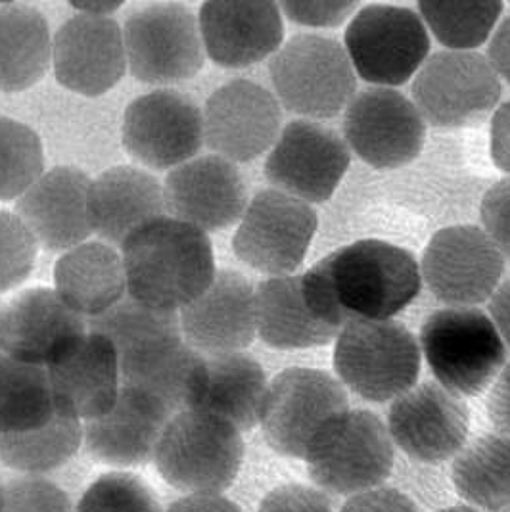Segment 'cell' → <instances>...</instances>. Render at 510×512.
Wrapping results in <instances>:
<instances>
[{"instance_id": "obj_16", "label": "cell", "mask_w": 510, "mask_h": 512, "mask_svg": "<svg viewBox=\"0 0 510 512\" xmlns=\"http://www.w3.org/2000/svg\"><path fill=\"white\" fill-rule=\"evenodd\" d=\"M344 140L374 169H399L420 156L426 140V121L405 94L372 87L355 94L349 102Z\"/></svg>"}, {"instance_id": "obj_5", "label": "cell", "mask_w": 510, "mask_h": 512, "mask_svg": "<svg viewBox=\"0 0 510 512\" xmlns=\"http://www.w3.org/2000/svg\"><path fill=\"white\" fill-rule=\"evenodd\" d=\"M242 461V432L204 411L173 415L154 455L163 480L186 493H223L234 484Z\"/></svg>"}, {"instance_id": "obj_17", "label": "cell", "mask_w": 510, "mask_h": 512, "mask_svg": "<svg viewBox=\"0 0 510 512\" xmlns=\"http://www.w3.org/2000/svg\"><path fill=\"white\" fill-rule=\"evenodd\" d=\"M87 334V319L47 286L20 292L0 311V350L29 365L48 369L70 355Z\"/></svg>"}, {"instance_id": "obj_25", "label": "cell", "mask_w": 510, "mask_h": 512, "mask_svg": "<svg viewBox=\"0 0 510 512\" xmlns=\"http://www.w3.org/2000/svg\"><path fill=\"white\" fill-rule=\"evenodd\" d=\"M171 417L160 399L121 386L114 407L83 424V443L100 463L119 468L146 465L154 459Z\"/></svg>"}, {"instance_id": "obj_42", "label": "cell", "mask_w": 510, "mask_h": 512, "mask_svg": "<svg viewBox=\"0 0 510 512\" xmlns=\"http://www.w3.org/2000/svg\"><path fill=\"white\" fill-rule=\"evenodd\" d=\"M480 217L487 236L510 261V177L487 190Z\"/></svg>"}, {"instance_id": "obj_7", "label": "cell", "mask_w": 510, "mask_h": 512, "mask_svg": "<svg viewBox=\"0 0 510 512\" xmlns=\"http://www.w3.org/2000/svg\"><path fill=\"white\" fill-rule=\"evenodd\" d=\"M269 75L279 104L309 121L340 116L357 91L346 48L317 33H300L282 45Z\"/></svg>"}, {"instance_id": "obj_43", "label": "cell", "mask_w": 510, "mask_h": 512, "mask_svg": "<svg viewBox=\"0 0 510 512\" xmlns=\"http://www.w3.org/2000/svg\"><path fill=\"white\" fill-rule=\"evenodd\" d=\"M280 12L305 27H336L355 16L357 2H280Z\"/></svg>"}, {"instance_id": "obj_53", "label": "cell", "mask_w": 510, "mask_h": 512, "mask_svg": "<svg viewBox=\"0 0 510 512\" xmlns=\"http://www.w3.org/2000/svg\"><path fill=\"white\" fill-rule=\"evenodd\" d=\"M2 488H4V484L0 482V503H2Z\"/></svg>"}, {"instance_id": "obj_39", "label": "cell", "mask_w": 510, "mask_h": 512, "mask_svg": "<svg viewBox=\"0 0 510 512\" xmlns=\"http://www.w3.org/2000/svg\"><path fill=\"white\" fill-rule=\"evenodd\" d=\"M75 512H163V509L154 489L142 478L131 472H108L87 488Z\"/></svg>"}, {"instance_id": "obj_51", "label": "cell", "mask_w": 510, "mask_h": 512, "mask_svg": "<svg viewBox=\"0 0 510 512\" xmlns=\"http://www.w3.org/2000/svg\"><path fill=\"white\" fill-rule=\"evenodd\" d=\"M121 4L123 2H71V8H75L77 14L87 16H112Z\"/></svg>"}, {"instance_id": "obj_37", "label": "cell", "mask_w": 510, "mask_h": 512, "mask_svg": "<svg viewBox=\"0 0 510 512\" xmlns=\"http://www.w3.org/2000/svg\"><path fill=\"white\" fill-rule=\"evenodd\" d=\"M87 328L106 336L116 346L117 355L158 338L183 336L179 313L152 309L129 294L106 313L87 319Z\"/></svg>"}, {"instance_id": "obj_44", "label": "cell", "mask_w": 510, "mask_h": 512, "mask_svg": "<svg viewBox=\"0 0 510 512\" xmlns=\"http://www.w3.org/2000/svg\"><path fill=\"white\" fill-rule=\"evenodd\" d=\"M259 512H332V505L321 489L284 484L265 495Z\"/></svg>"}, {"instance_id": "obj_32", "label": "cell", "mask_w": 510, "mask_h": 512, "mask_svg": "<svg viewBox=\"0 0 510 512\" xmlns=\"http://www.w3.org/2000/svg\"><path fill=\"white\" fill-rule=\"evenodd\" d=\"M52 64L47 18L27 4L0 6V93L37 85Z\"/></svg>"}, {"instance_id": "obj_14", "label": "cell", "mask_w": 510, "mask_h": 512, "mask_svg": "<svg viewBox=\"0 0 510 512\" xmlns=\"http://www.w3.org/2000/svg\"><path fill=\"white\" fill-rule=\"evenodd\" d=\"M125 150L148 169L165 171L198 158L204 146L200 106L177 91H154L135 98L123 116Z\"/></svg>"}, {"instance_id": "obj_49", "label": "cell", "mask_w": 510, "mask_h": 512, "mask_svg": "<svg viewBox=\"0 0 510 512\" xmlns=\"http://www.w3.org/2000/svg\"><path fill=\"white\" fill-rule=\"evenodd\" d=\"M487 62L497 77H503L510 85V16L499 24L491 37L487 47Z\"/></svg>"}, {"instance_id": "obj_33", "label": "cell", "mask_w": 510, "mask_h": 512, "mask_svg": "<svg viewBox=\"0 0 510 512\" xmlns=\"http://www.w3.org/2000/svg\"><path fill=\"white\" fill-rule=\"evenodd\" d=\"M453 484L478 509L510 512V438L487 434L463 447L453 463Z\"/></svg>"}, {"instance_id": "obj_45", "label": "cell", "mask_w": 510, "mask_h": 512, "mask_svg": "<svg viewBox=\"0 0 510 512\" xmlns=\"http://www.w3.org/2000/svg\"><path fill=\"white\" fill-rule=\"evenodd\" d=\"M340 512H418L417 505L394 488H374L349 497Z\"/></svg>"}, {"instance_id": "obj_31", "label": "cell", "mask_w": 510, "mask_h": 512, "mask_svg": "<svg viewBox=\"0 0 510 512\" xmlns=\"http://www.w3.org/2000/svg\"><path fill=\"white\" fill-rule=\"evenodd\" d=\"M269 382L263 367L246 353L206 357V380L194 411H204L231 422L240 432L261 420Z\"/></svg>"}, {"instance_id": "obj_40", "label": "cell", "mask_w": 510, "mask_h": 512, "mask_svg": "<svg viewBox=\"0 0 510 512\" xmlns=\"http://www.w3.org/2000/svg\"><path fill=\"white\" fill-rule=\"evenodd\" d=\"M39 244L22 219L0 210V294L20 286L33 273Z\"/></svg>"}, {"instance_id": "obj_15", "label": "cell", "mask_w": 510, "mask_h": 512, "mask_svg": "<svg viewBox=\"0 0 510 512\" xmlns=\"http://www.w3.org/2000/svg\"><path fill=\"white\" fill-rule=\"evenodd\" d=\"M349 163L348 144L334 129L296 119L280 131L265 162V177L284 194L323 204L342 183Z\"/></svg>"}, {"instance_id": "obj_50", "label": "cell", "mask_w": 510, "mask_h": 512, "mask_svg": "<svg viewBox=\"0 0 510 512\" xmlns=\"http://www.w3.org/2000/svg\"><path fill=\"white\" fill-rule=\"evenodd\" d=\"M489 319L510 350V279L503 282L489 300Z\"/></svg>"}, {"instance_id": "obj_2", "label": "cell", "mask_w": 510, "mask_h": 512, "mask_svg": "<svg viewBox=\"0 0 510 512\" xmlns=\"http://www.w3.org/2000/svg\"><path fill=\"white\" fill-rule=\"evenodd\" d=\"M121 256L127 294L152 309L179 313L198 300L215 279L208 233L163 215L131 234Z\"/></svg>"}, {"instance_id": "obj_30", "label": "cell", "mask_w": 510, "mask_h": 512, "mask_svg": "<svg viewBox=\"0 0 510 512\" xmlns=\"http://www.w3.org/2000/svg\"><path fill=\"white\" fill-rule=\"evenodd\" d=\"M257 336L275 350L321 348L340 330L315 317L303 296L302 275L271 277L255 288Z\"/></svg>"}, {"instance_id": "obj_28", "label": "cell", "mask_w": 510, "mask_h": 512, "mask_svg": "<svg viewBox=\"0 0 510 512\" xmlns=\"http://www.w3.org/2000/svg\"><path fill=\"white\" fill-rule=\"evenodd\" d=\"M163 215V185L144 169L117 165L100 173L91 183V229L110 246H123L142 225Z\"/></svg>"}, {"instance_id": "obj_48", "label": "cell", "mask_w": 510, "mask_h": 512, "mask_svg": "<svg viewBox=\"0 0 510 512\" xmlns=\"http://www.w3.org/2000/svg\"><path fill=\"white\" fill-rule=\"evenodd\" d=\"M167 512H242L240 507L223 497L221 493H190L181 499H177L175 503H171V507Z\"/></svg>"}, {"instance_id": "obj_21", "label": "cell", "mask_w": 510, "mask_h": 512, "mask_svg": "<svg viewBox=\"0 0 510 512\" xmlns=\"http://www.w3.org/2000/svg\"><path fill=\"white\" fill-rule=\"evenodd\" d=\"M163 198L169 217L204 233L231 227L250 204L238 167L215 154L171 169L163 183Z\"/></svg>"}, {"instance_id": "obj_47", "label": "cell", "mask_w": 510, "mask_h": 512, "mask_svg": "<svg viewBox=\"0 0 510 512\" xmlns=\"http://www.w3.org/2000/svg\"><path fill=\"white\" fill-rule=\"evenodd\" d=\"M487 415L491 424L510 438V363L503 367L487 397Z\"/></svg>"}, {"instance_id": "obj_46", "label": "cell", "mask_w": 510, "mask_h": 512, "mask_svg": "<svg viewBox=\"0 0 510 512\" xmlns=\"http://www.w3.org/2000/svg\"><path fill=\"white\" fill-rule=\"evenodd\" d=\"M489 152L493 163L510 173V102L501 104L491 117L489 125Z\"/></svg>"}, {"instance_id": "obj_1", "label": "cell", "mask_w": 510, "mask_h": 512, "mask_svg": "<svg viewBox=\"0 0 510 512\" xmlns=\"http://www.w3.org/2000/svg\"><path fill=\"white\" fill-rule=\"evenodd\" d=\"M303 296L319 321H390L420 294L415 256L386 240H359L323 257L302 275Z\"/></svg>"}, {"instance_id": "obj_24", "label": "cell", "mask_w": 510, "mask_h": 512, "mask_svg": "<svg viewBox=\"0 0 510 512\" xmlns=\"http://www.w3.org/2000/svg\"><path fill=\"white\" fill-rule=\"evenodd\" d=\"M91 177L75 167H56L16 200V215L47 252H68L93 234L89 221Z\"/></svg>"}, {"instance_id": "obj_4", "label": "cell", "mask_w": 510, "mask_h": 512, "mask_svg": "<svg viewBox=\"0 0 510 512\" xmlns=\"http://www.w3.org/2000/svg\"><path fill=\"white\" fill-rule=\"evenodd\" d=\"M303 461L311 480L325 493L353 497L388 480L394 442L388 426L374 413L348 409L326 422Z\"/></svg>"}, {"instance_id": "obj_36", "label": "cell", "mask_w": 510, "mask_h": 512, "mask_svg": "<svg viewBox=\"0 0 510 512\" xmlns=\"http://www.w3.org/2000/svg\"><path fill=\"white\" fill-rule=\"evenodd\" d=\"M505 4L495 2H418V14L426 25L428 33L447 50L474 52L482 47L493 33L495 25L503 14Z\"/></svg>"}, {"instance_id": "obj_22", "label": "cell", "mask_w": 510, "mask_h": 512, "mask_svg": "<svg viewBox=\"0 0 510 512\" xmlns=\"http://www.w3.org/2000/svg\"><path fill=\"white\" fill-rule=\"evenodd\" d=\"M179 319L183 340L204 357L240 353L257 336L255 288L236 271H217L208 290L179 311Z\"/></svg>"}, {"instance_id": "obj_29", "label": "cell", "mask_w": 510, "mask_h": 512, "mask_svg": "<svg viewBox=\"0 0 510 512\" xmlns=\"http://www.w3.org/2000/svg\"><path fill=\"white\" fill-rule=\"evenodd\" d=\"M54 290L85 319L98 317L127 296L123 256L102 240L83 242L56 261Z\"/></svg>"}, {"instance_id": "obj_38", "label": "cell", "mask_w": 510, "mask_h": 512, "mask_svg": "<svg viewBox=\"0 0 510 512\" xmlns=\"http://www.w3.org/2000/svg\"><path fill=\"white\" fill-rule=\"evenodd\" d=\"M45 173L39 135L12 117L0 116V202L18 200Z\"/></svg>"}, {"instance_id": "obj_9", "label": "cell", "mask_w": 510, "mask_h": 512, "mask_svg": "<svg viewBox=\"0 0 510 512\" xmlns=\"http://www.w3.org/2000/svg\"><path fill=\"white\" fill-rule=\"evenodd\" d=\"M123 41L127 68L150 85L192 79L206 60L198 18L177 2H156L131 12L123 24Z\"/></svg>"}, {"instance_id": "obj_13", "label": "cell", "mask_w": 510, "mask_h": 512, "mask_svg": "<svg viewBox=\"0 0 510 512\" xmlns=\"http://www.w3.org/2000/svg\"><path fill=\"white\" fill-rule=\"evenodd\" d=\"M505 273V257L484 229L455 225L428 242L420 275L447 307H476L491 300Z\"/></svg>"}, {"instance_id": "obj_11", "label": "cell", "mask_w": 510, "mask_h": 512, "mask_svg": "<svg viewBox=\"0 0 510 512\" xmlns=\"http://www.w3.org/2000/svg\"><path fill=\"white\" fill-rule=\"evenodd\" d=\"M319 219L311 204L267 188L255 194L232 238L234 254L248 267L271 277L298 271Z\"/></svg>"}, {"instance_id": "obj_27", "label": "cell", "mask_w": 510, "mask_h": 512, "mask_svg": "<svg viewBox=\"0 0 510 512\" xmlns=\"http://www.w3.org/2000/svg\"><path fill=\"white\" fill-rule=\"evenodd\" d=\"M47 371L56 411L81 422L106 415L121 390L116 346L96 332Z\"/></svg>"}, {"instance_id": "obj_35", "label": "cell", "mask_w": 510, "mask_h": 512, "mask_svg": "<svg viewBox=\"0 0 510 512\" xmlns=\"http://www.w3.org/2000/svg\"><path fill=\"white\" fill-rule=\"evenodd\" d=\"M83 443V422L56 411L37 430L0 436V459L29 476L47 474L66 465Z\"/></svg>"}, {"instance_id": "obj_26", "label": "cell", "mask_w": 510, "mask_h": 512, "mask_svg": "<svg viewBox=\"0 0 510 512\" xmlns=\"http://www.w3.org/2000/svg\"><path fill=\"white\" fill-rule=\"evenodd\" d=\"M119 357L121 386L160 399L173 413L194 411L206 380V357L192 350L183 336H165Z\"/></svg>"}, {"instance_id": "obj_3", "label": "cell", "mask_w": 510, "mask_h": 512, "mask_svg": "<svg viewBox=\"0 0 510 512\" xmlns=\"http://www.w3.org/2000/svg\"><path fill=\"white\" fill-rule=\"evenodd\" d=\"M420 351L438 384L459 397L480 396L507 365V346L484 311L447 307L420 330Z\"/></svg>"}, {"instance_id": "obj_8", "label": "cell", "mask_w": 510, "mask_h": 512, "mask_svg": "<svg viewBox=\"0 0 510 512\" xmlns=\"http://www.w3.org/2000/svg\"><path fill=\"white\" fill-rule=\"evenodd\" d=\"M344 48L363 81L392 89L405 85L424 66L430 33L411 8L369 4L351 18Z\"/></svg>"}, {"instance_id": "obj_34", "label": "cell", "mask_w": 510, "mask_h": 512, "mask_svg": "<svg viewBox=\"0 0 510 512\" xmlns=\"http://www.w3.org/2000/svg\"><path fill=\"white\" fill-rule=\"evenodd\" d=\"M54 415L47 369L0 353V436L37 430Z\"/></svg>"}, {"instance_id": "obj_10", "label": "cell", "mask_w": 510, "mask_h": 512, "mask_svg": "<svg viewBox=\"0 0 510 512\" xmlns=\"http://www.w3.org/2000/svg\"><path fill=\"white\" fill-rule=\"evenodd\" d=\"M411 93L426 123L438 129H463L495 112L503 87L486 56L441 50L424 62Z\"/></svg>"}, {"instance_id": "obj_52", "label": "cell", "mask_w": 510, "mask_h": 512, "mask_svg": "<svg viewBox=\"0 0 510 512\" xmlns=\"http://www.w3.org/2000/svg\"><path fill=\"white\" fill-rule=\"evenodd\" d=\"M438 512H480L476 511V509H472V507H451V509H441V511Z\"/></svg>"}, {"instance_id": "obj_20", "label": "cell", "mask_w": 510, "mask_h": 512, "mask_svg": "<svg viewBox=\"0 0 510 512\" xmlns=\"http://www.w3.org/2000/svg\"><path fill=\"white\" fill-rule=\"evenodd\" d=\"M56 81L71 93L102 96L127 70L123 27L112 16L75 14L52 37Z\"/></svg>"}, {"instance_id": "obj_54", "label": "cell", "mask_w": 510, "mask_h": 512, "mask_svg": "<svg viewBox=\"0 0 510 512\" xmlns=\"http://www.w3.org/2000/svg\"><path fill=\"white\" fill-rule=\"evenodd\" d=\"M0 311H2V303H0ZM0 353H2V350H0Z\"/></svg>"}, {"instance_id": "obj_23", "label": "cell", "mask_w": 510, "mask_h": 512, "mask_svg": "<svg viewBox=\"0 0 510 512\" xmlns=\"http://www.w3.org/2000/svg\"><path fill=\"white\" fill-rule=\"evenodd\" d=\"M198 25L206 54L221 68H250L275 56L284 41L275 2H204Z\"/></svg>"}, {"instance_id": "obj_41", "label": "cell", "mask_w": 510, "mask_h": 512, "mask_svg": "<svg viewBox=\"0 0 510 512\" xmlns=\"http://www.w3.org/2000/svg\"><path fill=\"white\" fill-rule=\"evenodd\" d=\"M0 512H75L70 495L39 476L18 478L2 488Z\"/></svg>"}, {"instance_id": "obj_19", "label": "cell", "mask_w": 510, "mask_h": 512, "mask_svg": "<svg viewBox=\"0 0 510 512\" xmlns=\"http://www.w3.org/2000/svg\"><path fill=\"white\" fill-rule=\"evenodd\" d=\"M468 430V405L438 382H422L397 397L388 415L392 442L411 459L430 465L459 455Z\"/></svg>"}, {"instance_id": "obj_6", "label": "cell", "mask_w": 510, "mask_h": 512, "mask_svg": "<svg viewBox=\"0 0 510 512\" xmlns=\"http://www.w3.org/2000/svg\"><path fill=\"white\" fill-rule=\"evenodd\" d=\"M422 351L407 326L390 321H351L334 346V371L357 396L386 403L417 386Z\"/></svg>"}, {"instance_id": "obj_18", "label": "cell", "mask_w": 510, "mask_h": 512, "mask_svg": "<svg viewBox=\"0 0 510 512\" xmlns=\"http://www.w3.org/2000/svg\"><path fill=\"white\" fill-rule=\"evenodd\" d=\"M204 142L215 156L248 163L265 154L279 139V100L259 83L234 79L211 94L202 110Z\"/></svg>"}, {"instance_id": "obj_12", "label": "cell", "mask_w": 510, "mask_h": 512, "mask_svg": "<svg viewBox=\"0 0 510 512\" xmlns=\"http://www.w3.org/2000/svg\"><path fill=\"white\" fill-rule=\"evenodd\" d=\"M348 409V394L340 380L325 371L294 367L269 384L259 424L271 449L282 457L305 459L326 422Z\"/></svg>"}]
</instances>
